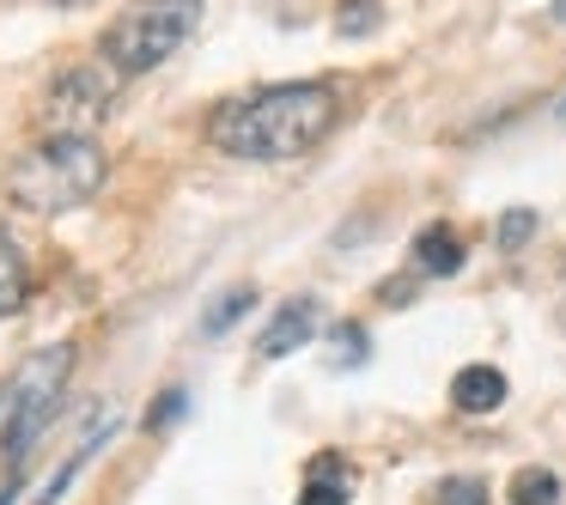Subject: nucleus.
Masks as SVG:
<instances>
[{"label":"nucleus","instance_id":"13","mask_svg":"<svg viewBox=\"0 0 566 505\" xmlns=\"http://www.w3.org/2000/svg\"><path fill=\"white\" fill-rule=\"evenodd\" d=\"M530 238H536V208H512V213H500V225H493V244L512 256V250H524Z\"/></svg>","mask_w":566,"mask_h":505},{"label":"nucleus","instance_id":"11","mask_svg":"<svg viewBox=\"0 0 566 505\" xmlns=\"http://www.w3.org/2000/svg\"><path fill=\"white\" fill-rule=\"evenodd\" d=\"M378 25H384L378 0H342V7H335V38H371Z\"/></svg>","mask_w":566,"mask_h":505},{"label":"nucleus","instance_id":"18","mask_svg":"<svg viewBox=\"0 0 566 505\" xmlns=\"http://www.w3.org/2000/svg\"><path fill=\"white\" fill-rule=\"evenodd\" d=\"M13 493H19V481H7V487H0V505H13Z\"/></svg>","mask_w":566,"mask_h":505},{"label":"nucleus","instance_id":"4","mask_svg":"<svg viewBox=\"0 0 566 505\" xmlns=\"http://www.w3.org/2000/svg\"><path fill=\"white\" fill-rule=\"evenodd\" d=\"M67 371H74V347L55 341V347H38L13 371V383L0 390V451H7L13 475L25 469V456L38 451L43 432H50L55 408H62V390H67Z\"/></svg>","mask_w":566,"mask_h":505},{"label":"nucleus","instance_id":"6","mask_svg":"<svg viewBox=\"0 0 566 505\" xmlns=\"http://www.w3.org/2000/svg\"><path fill=\"white\" fill-rule=\"evenodd\" d=\"M311 335H317V298H293V305L274 311V323L262 329L256 354H262V359H286L293 347H305Z\"/></svg>","mask_w":566,"mask_h":505},{"label":"nucleus","instance_id":"9","mask_svg":"<svg viewBox=\"0 0 566 505\" xmlns=\"http://www.w3.org/2000/svg\"><path fill=\"white\" fill-rule=\"evenodd\" d=\"M298 505H347V463L342 456H317L311 463V481L298 493Z\"/></svg>","mask_w":566,"mask_h":505},{"label":"nucleus","instance_id":"19","mask_svg":"<svg viewBox=\"0 0 566 505\" xmlns=\"http://www.w3.org/2000/svg\"><path fill=\"white\" fill-rule=\"evenodd\" d=\"M548 13H554V25H566V0H554Z\"/></svg>","mask_w":566,"mask_h":505},{"label":"nucleus","instance_id":"17","mask_svg":"<svg viewBox=\"0 0 566 505\" xmlns=\"http://www.w3.org/2000/svg\"><path fill=\"white\" fill-rule=\"evenodd\" d=\"M177 414H184V390H165V396H159V408L147 414V427H171Z\"/></svg>","mask_w":566,"mask_h":505},{"label":"nucleus","instance_id":"16","mask_svg":"<svg viewBox=\"0 0 566 505\" xmlns=\"http://www.w3.org/2000/svg\"><path fill=\"white\" fill-rule=\"evenodd\" d=\"M335 347H342L335 359H354V366H359V359H366V329H359V323H347V329H335Z\"/></svg>","mask_w":566,"mask_h":505},{"label":"nucleus","instance_id":"5","mask_svg":"<svg viewBox=\"0 0 566 505\" xmlns=\"http://www.w3.org/2000/svg\"><path fill=\"white\" fill-rule=\"evenodd\" d=\"M116 80L123 74H116L104 55L86 67H67V74L43 92V123H50V135H92V123H98L116 98Z\"/></svg>","mask_w":566,"mask_h":505},{"label":"nucleus","instance_id":"15","mask_svg":"<svg viewBox=\"0 0 566 505\" xmlns=\"http://www.w3.org/2000/svg\"><path fill=\"white\" fill-rule=\"evenodd\" d=\"M432 505H488V487H481V481H469V475L439 481V499H432Z\"/></svg>","mask_w":566,"mask_h":505},{"label":"nucleus","instance_id":"8","mask_svg":"<svg viewBox=\"0 0 566 505\" xmlns=\"http://www.w3.org/2000/svg\"><path fill=\"white\" fill-rule=\"evenodd\" d=\"M415 269L420 274H439V281H444V274H457V269H463V238H457L444 220L427 225V232L415 238Z\"/></svg>","mask_w":566,"mask_h":505},{"label":"nucleus","instance_id":"2","mask_svg":"<svg viewBox=\"0 0 566 505\" xmlns=\"http://www.w3.org/2000/svg\"><path fill=\"white\" fill-rule=\"evenodd\" d=\"M111 177V159L92 135H50L31 152H19V165L7 171V196L31 213H67L86 208Z\"/></svg>","mask_w":566,"mask_h":505},{"label":"nucleus","instance_id":"3","mask_svg":"<svg viewBox=\"0 0 566 505\" xmlns=\"http://www.w3.org/2000/svg\"><path fill=\"white\" fill-rule=\"evenodd\" d=\"M201 13H208V0H128L123 13L111 19V31H104L98 55L123 80L153 74V67H165L189 38H196Z\"/></svg>","mask_w":566,"mask_h":505},{"label":"nucleus","instance_id":"20","mask_svg":"<svg viewBox=\"0 0 566 505\" xmlns=\"http://www.w3.org/2000/svg\"><path fill=\"white\" fill-rule=\"evenodd\" d=\"M50 7H80V0H50Z\"/></svg>","mask_w":566,"mask_h":505},{"label":"nucleus","instance_id":"12","mask_svg":"<svg viewBox=\"0 0 566 505\" xmlns=\"http://www.w3.org/2000/svg\"><path fill=\"white\" fill-rule=\"evenodd\" d=\"M554 499H560L554 469H517L512 475V505H554Z\"/></svg>","mask_w":566,"mask_h":505},{"label":"nucleus","instance_id":"14","mask_svg":"<svg viewBox=\"0 0 566 505\" xmlns=\"http://www.w3.org/2000/svg\"><path fill=\"white\" fill-rule=\"evenodd\" d=\"M250 305H256V293H226L220 305H213L208 317H201V329H208V335H226V329H232V323L244 317Z\"/></svg>","mask_w":566,"mask_h":505},{"label":"nucleus","instance_id":"1","mask_svg":"<svg viewBox=\"0 0 566 505\" xmlns=\"http://www.w3.org/2000/svg\"><path fill=\"white\" fill-rule=\"evenodd\" d=\"M342 123V98L323 80H293V86H262L250 98H232L208 116V140L226 159L250 165H286L305 159L311 147L329 140V128Z\"/></svg>","mask_w":566,"mask_h":505},{"label":"nucleus","instance_id":"7","mask_svg":"<svg viewBox=\"0 0 566 505\" xmlns=\"http://www.w3.org/2000/svg\"><path fill=\"white\" fill-rule=\"evenodd\" d=\"M451 402L463 408V414H493V408L505 402V371L500 366H463L451 378Z\"/></svg>","mask_w":566,"mask_h":505},{"label":"nucleus","instance_id":"21","mask_svg":"<svg viewBox=\"0 0 566 505\" xmlns=\"http://www.w3.org/2000/svg\"><path fill=\"white\" fill-rule=\"evenodd\" d=\"M560 116H566V104H560Z\"/></svg>","mask_w":566,"mask_h":505},{"label":"nucleus","instance_id":"10","mask_svg":"<svg viewBox=\"0 0 566 505\" xmlns=\"http://www.w3.org/2000/svg\"><path fill=\"white\" fill-rule=\"evenodd\" d=\"M25 305V262H19L13 238H0V317H13Z\"/></svg>","mask_w":566,"mask_h":505}]
</instances>
